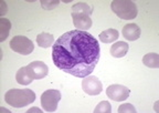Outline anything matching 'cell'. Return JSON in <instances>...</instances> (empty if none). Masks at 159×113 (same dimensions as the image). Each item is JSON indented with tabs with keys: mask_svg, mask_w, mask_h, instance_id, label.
Returning a JSON list of instances; mask_svg holds the SVG:
<instances>
[{
	"mask_svg": "<svg viewBox=\"0 0 159 113\" xmlns=\"http://www.w3.org/2000/svg\"><path fill=\"white\" fill-rule=\"evenodd\" d=\"M99 55L98 41L87 31L71 30L53 43V63L60 70L76 78L92 74Z\"/></svg>",
	"mask_w": 159,
	"mask_h": 113,
	"instance_id": "cell-1",
	"label": "cell"
},
{
	"mask_svg": "<svg viewBox=\"0 0 159 113\" xmlns=\"http://www.w3.org/2000/svg\"><path fill=\"white\" fill-rule=\"evenodd\" d=\"M5 101L13 108H25L35 101V93L30 89H11L6 93Z\"/></svg>",
	"mask_w": 159,
	"mask_h": 113,
	"instance_id": "cell-2",
	"label": "cell"
},
{
	"mask_svg": "<svg viewBox=\"0 0 159 113\" xmlns=\"http://www.w3.org/2000/svg\"><path fill=\"white\" fill-rule=\"evenodd\" d=\"M113 12L123 20H133L137 17V6L130 0H114L111 3Z\"/></svg>",
	"mask_w": 159,
	"mask_h": 113,
	"instance_id": "cell-3",
	"label": "cell"
},
{
	"mask_svg": "<svg viewBox=\"0 0 159 113\" xmlns=\"http://www.w3.org/2000/svg\"><path fill=\"white\" fill-rule=\"evenodd\" d=\"M10 48L15 52L28 55L34 50V45L29 38L23 37V35H16L10 41Z\"/></svg>",
	"mask_w": 159,
	"mask_h": 113,
	"instance_id": "cell-4",
	"label": "cell"
},
{
	"mask_svg": "<svg viewBox=\"0 0 159 113\" xmlns=\"http://www.w3.org/2000/svg\"><path fill=\"white\" fill-rule=\"evenodd\" d=\"M61 100V93L57 90H47L41 96V106L47 112H55L59 101Z\"/></svg>",
	"mask_w": 159,
	"mask_h": 113,
	"instance_id": "cell-5",
	"label": "cell"
},
{
	"mask_svg": "<svg viewBox=\"0 0 159 113\" xmlns=\"http://www.w3.org/2000/svg\"><path fill=\"white\" fill-rule=\"evenodd\" d=\"M82 89L89 96H98L103 90V84L98 78L94 75H87L82 81Z\"/></svg>",
	"mask_w": 159,
	"mask_h": 113,
	"instance_id": "cell-6",
	"label": "cell"
},
{
	"mask_svg": "<svg viewBox=\"0 0 159 113\" xmlns=\"http://www.w3.org/2000/svg\"><path fill=\"white\" fill-rule=\"evenodd\" d=\"M129 93H130L129 89L125 86H122V84H112L106 89V96L111 100L117 101V102L127 100Z\"/></svg>",
	"mask_w": 159,
	"mask_h": 113,
	"instance_id": "cell-7",
	"label": "cell"
},
{
	"mask_svg": "<svg viewBox=\"0 0 159 113\" xmlns=\"http://www.w3.org/2000/svg\"><path fill=\"white\" fill-rule=\"evenodd\" d=\"M28 67H29V69L31 70L33 78H34L35 80H40V79L45 78L48 75V73H49L48 65L45 64L44 62H42V61H33V62L30 63Z\"/></svg>",
	"mask_w": 159,
	"mask_h": 113,
	"instance_id": "cell-8",
	"label": "cell"
},
{
	"mask_svg": "<svg viewBox=\"0 0 159 113\" xmlns=\"http://www.w3.org/2000/svg\"><path fill=\"white\" fill-rule=\"evenodd\" d=\"M73 23L77 30L86 31L92 27V19L87 15H82V13H72Z\"/></svg>",
	"mask_w": 159,
	"mask_h": 113,
	"instance_id": "cell-9",
	"label": "cell"
},
{
	"mask_svg": "<svg viewBox=\"0 0 159 113\" xmlns=\"http://www.w3.org/2000/svg\"><path fill=\"white\" fill-rule=\"evenodd\" d=\"M123 37L128 41H135L140 37V28L136 23H127L123 28Z\"/></svg>",
	"mask_w": 159,
	"mask_h": 113,
	"instance_id": "cell-10",
	"label": "cell"
},
{
	"mask_svg": "<svg viewBox=\"0 0 159 113\" xmlns=\"http://www.w3.org/2000/svg\"><path fill=\"white\" fill-rule=\"evenodd\" d=\"M16 80H17L18 83L22 84V86H28L34 80V78H33L31 70L27 65V67H22L18 70L17 74H16Z\"/></svg>",
	"mask_w": 159,
	"mask_h": 113,
	"instance_id": "cell-11",
	"label": "cell"
},
{
	"mask_svg": "<svg viewBox=\"0 0 159 113\" xmlns=\"http://www.w3.org/2000/svg\"><path fill=\"white\" fill-rule=\"evenodd\" d=\"M129 45L124 41H117L111 47V54L114 58H123L128 52Z\"/></svg>",
	"mask_w": 159,
	"mask_h": 113,
	"instance_id": "cell-12",
	"label": "cell"
},
{
	"mask_svg": "<svg viewBox=\"0 0 159 113\" xmlns=\"http://www.w3.org/2000/svg\"><path fill=\"white\" fill-rule=\"evenodd\" d=\"M118 31L115 30V29H107V30L103 31V32L99 33L98 38L99 40L104 43H112L118 39Z\"/></svg>",
	"mask_w": 159,
	"mask_h": 113,
	"instance_id": "cell-13",
	"label": "cell"
},
{
	"mask_svg": "<svg viewBox=\"0 0 159 113\" xmlns=\"http://www.w3.org/2000/svg\"><path fill=\"white\" fill-rule=\"evenodd\" d=\"M143 63L146 67L152 69H158L159 68V54L156 52L147 53L143 58Z\"/></svg>",
	"mask_w": 159,
	"mask_h": 113,
	"instance_id": "cell-14",
	"label": "cell"
},
{
	"mask_svg": "<svg viewBox=\"0 0 159 113\" xmlns=\"http://www.w3.org/2000/svg\"><path fill=\"white\" fill-rule=\"evenodd\" d=\"M53 40H54V38H53V35L51 33H48V32H42L38 35L37 37V43L39 47L41 48H50L51 45H53Z\"/></svg>",
	"mask_w": 159,
	"mask_h": 113,
	"instance_id": "cell-15",
	"label": "cell"
},
{
	"mask_svg": "<svg viewBox=\"0 0 159 113\" xmlns=\"http://www.w3.org/2000/svg\"><path fill=\"white\" fill-rule=\"evenodd\" d=\"M72 13H82L91 17L93 13V7L86 2H77L72 7Z\"/></svg>",
	"mask_w": 159,
	"mask_h": 113,
	"instance_id": "cell-16",
	"label": "cell"
},
{
	"mask_svg": "<svg viewBox=\"0 0 159 113\" xmlns=\"http://www.w3.org/2000/svg\"><path fill=\"white\" fill-rule=\"evenodd\" d=\"M10 29H11V22L8 19L1 18L0 19V41H3L7 39V37L10 33Z\"/></svg>",
	"mask_w": 159,
	"mask_h": 113,
	"instance_id": "cell-17",
	"label": "cell"
},
{
	"mask_svg": "<svg viewBox=\"0 0 159 113\" xmlns=\"http://www.w3.org/2000/svg\"><path fill=\"white\" fill-rule=\"evenodd\" d=\"M112 112V106L108 101H102L98 103L94 110V113H111Z\"/></svg>",
	"mask_w": 159,
	"mask_h": 113,
	"instance_id": "cell-18",
	"label": "cell"
},
{
	"mask_svg": "<svg viewBox=\"0 0 159 113\" xmlns=\"http://www.w3.org/2000/svg\"><path fill=\"white\" fill-rule=\"evenodd\" d=\"M41 2V7L43 8V9H47V10H52V9H54V8H57V6H59L60 1L59 0H41L40 1Z\"/></svg>",
	"mask_w": 159,
	"mask_h": 113,
	"instance_id": "cell-19",
	"label": "cell"
},
{
	"mask_svg": "<svg viewBox=\"0 0 159 113\" xmlns=\"http://www.w3.org/2000/svg\"><path fill=\"white\" fill-rule=\"evenodd\" d=\"M119 113H136V109L130 103H124L118 108Z\"/></svg>",
	"mask_w": 159,
	"mask_h": 113,
	"instance_id": "cell-20",
	"label": "cell"
},
{
	"mask_svg": "<svg viewBox=\"0 0 159 113\" xmlns=\"http://www.w3.org/2000/svg\"><path fill=\"white\" fill-rule=\"evenodd\" d=\"M0 6H1V10H0V15L3 16L5 13H7V6H6L5 1H1L0 2Z\"/></svg>",
	"mask_w": 159,
	"mask_h": 113,
	"instance_id": "cell-21",
	"label": "cell"
},
{
	"mask_svg": "<svg viewBox=\"0 0 159 113\" xmlns=\"http://www.w3.org/2000/svg\"><path fill=\"white\" fill-rule=\"evenodd\" d=\"M34 111L37 112V111H39V109H38V108H32V109H30L29 112H34Z\"/></svg>",
	"mask_w": 159,
	"mask_h": 113,
	"instance_id": "cell-22",
	"label": "cell"
}]
</instances>
